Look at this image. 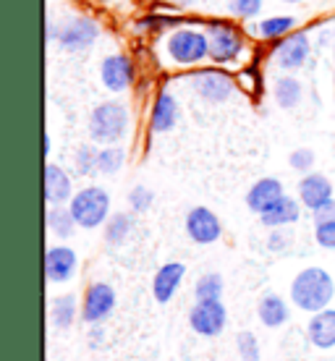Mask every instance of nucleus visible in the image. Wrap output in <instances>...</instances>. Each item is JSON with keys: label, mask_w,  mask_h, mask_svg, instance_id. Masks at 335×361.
Returning a JSON list of instances; mask_svg holds the SVG:
<instances>
[{"label": "nucleus", "mask_w": 335, "mask_h": 361, "mask_svg": "<svg viewBox=\"0 0 335 361\" xmlns=\"http://www.w3.org/2000/svg\"><path fill=\"white\" fill-rule=\"evenodd\" d=\"M264 8V0H226L228 16L238 21H257Z\"/></svg>", "instance_id": "obj_32"}, {"label": "nucleus", "mask_w": 335, "mask_h": 361, "mask_svg": "<svg viewBox=\"0 0 335 361\" xmlns=\"http://www.w3.org/2000/svg\"><path fill=\"white\" fill-rule=\"evenodd\" d=\"M50 154H53V136L50 131H42V157L50 160Z\"/></svg>", "instance_id": "obj_40"}, {"label": "nucleus", "mask_w": 335, "mask_h": 361, "mask_svg": "<svg viewBox=\"0 0 335 361\" xmlns=\"http://www.w3.org/2000/svg\"><path fill=\"white\" fill-rule=\"evenodd\" d=\"M186 24L183 16H173V13H147L134 24L139 35H168L171 29Z\"/></svg>", "instance_id": "obj_27"}, {"label": "nucleus", "mask_w": 335, "mask_h": 361, "mask_svg": "<svg viewBox=\"0 0 335 361\" xmlns=\"http://www.w3.org/2000/svg\"><path fill=\"white\" fill-rule=\"evenodd\" d=\"M73 217L82 231H97L108 223V217L113 215V197L105 186H97V183H90V186H82L76 189L73 199L68 202Z\"/></svg>", "instance_id": "obj_6"}, {"label": "nucleus", "mask_w": 335, "mask_h": 361, "mask_svg": "<svg viewBox=\"0 0 335 361\" xmlns=\"http://www.w3.org/2000/svg\"><path fill=\"white\" fill-rule=\"evenodd\" d=\"M307 341L317 351H333L335 348V307H327L322 312L309 314L307 322Z\"/></svg>", "instance_id": "obj_21"}, {"label": "nucleus", "mask_w": 335, "mask_h": 361, "mask_svg": "<svg viewBox=\"0 0 335 361\" xmlns=\"http://www.w3.org/2000/svg\"><path fill=\"white\" fill-rule=\"evenodd\" d=\"M102 341H105V330H102V325H92L90 327V345L92 348H100Z\"/></svg>", "instance_id": "obj_39"}, {"label": "nucleus", "mask_w": 335, "mask_h": 361, "mask_svg": "<svg viewBox=\"0 0 335 361\" xmlns=\"http://www.w3.org/2000/svg\"><path fill=\"white\" fill-rule=\"evenodd\" d=\"M189 327L200 338H220L228 327V309L223 298L194 301L189 309Z\"/></svg>", "instance_id": "obj_10"}, {"label": "nucleus", "mask_w": 335, "mask_h": 361, "mask_svg": "<svg viewBox=\"0 0 335 361\" xmlns=\"http://www.w3.org/2000/svg\"><path fill=\"white\" fill-rule=\"evenodd\" d=\"M183 233L191 244L197 246H212L223 238V220L218 217L215 209L197 204L191 207L183 217Z\"/></svg>", "instance_id": "obj_12"}, {"label": "nucleus", "mask_w": 335, "mask_h": 361, "mask_svg": "<svg viewBox=\"0 0 335 361\" xmlns=\"http://www.w3.org/2000/svg\"><path fill=\"white\" fill-rule=\"evenodd\" d=\"M301 212H304V204L299 202V197L283 194L270 209H264L262 215H260V223H262L267 231H272V228H288L299 223Z\"/></svg>", "instance_id": "obj_22"}, {"label": "nucleus", "mask_w": 335, "mask_h": 361, "mask_svg": "<svg viewBox=\"0 0 335 361\" xmlns=\"http://www.w3.org/2000/svg\"><path fill=\"white\" fill-rule=\"evenodd\" d=\"M283 194H286V189H283L281 178H275V176H262V178H257L252 186H249V191H246V197H244V204L252 215L260 217L264 209H270Z\"/></svg>", "instance_id": "obj_19"}, {"label": "nucleus", "mask_w": 335, "mask_h": 361, "mask_svg": "<svg viewBox=\"0 0 335 361\" xmlns=\"http://www.w3.org/2000/svg\"><path fill=\"white\" fill-rule=\"evenodd\" d=\"M291 304L304 312V314H315L322 309L333 307L335 301V278L325 267L319 264H309L304 270L293 275L288 286Z\"/></svg>", "instance_id": "obj_2"}, {"label": "nucleus", "mask_w": 335, "mask_h": 361, "mask_svg": "<svg viewBox=\"0 0 335 361\" xmlns=\"http://www.w3.org/2000/svg\"><path fill=\"white\" fill-rule=\"evenodd\" d=\"M312 35L309 29H296L281 42H272L270 47V66L278 68V73H296L309 63L312 58Z\"/></svg>", "instance_id": "obj_8"}, {"label": "nucleus", "mask_w": 335, "mask_h": 361, "mask_svg": "<svg viewBox=\"0 0 335 361\" xmlns=\"http://www.w3.org/2000/svg\"><path fill=\"white\" fill-rule=\"evenodd\" d=\"M257 319L267 330L286 327L291 319V298L281 296L275 290H264L262 296L257 298Z\"/></svg>", "instance_id": "obj_20"}, {"label": "nucleus", "mask_w": 335, "mask_h": 361, "mask_svg": "<svg viewBox=\"0 0 335 361\" xmlns=\"http://www.w3.org/2000/svg\"><path fill=\"white\" fill-rule=\"evenodd\" d=\"M73 194H76V189H73L71 173L66 171L63 165L45 160V168H42V197H45L47 207L68 204L73 199Z\"/></svg>", "instance_id": "obj_16"}, {"label": "nucleus", "mask_w": 335, "mask_h": 361, "mask_svg": "<svg viewBox=\"0 0 335 361\" xmlns=\"http://www.w3.org/2000/svg\"><path fill=\"white\" fill-rule=\"evenodd\" d=\"M281 3H288V6H296V3H304V0H281Z\"/></svg>", "instance_id": "obj_43"}, {"label": "nucleus", "mask_w": 335, "mask_h": 361, "mask_svg": "<svg viewBox=\"0 0 335 361\" xmlns=\"http://www.w3.org/2000/svg\"><path fill=\"white\" fill-rule=\"evenodd\" d=\"M126 147L123 145H108L100 147L97 152V176H105V178H113L118 173L123 171L126 165Z\"/></svg>", "instance_id": "obj_28"}, {"label": "nucleus", "mask_w": 335, "mask_h": 361, "mask_svg": "<svg viewBox=\"0 0 335 361\" xmlns=\"http://www.w3.org/2000/svg\"><path fill=\"white\" fill-rule=\"evenodd\" d=\"M173 3H176V6H181V8H191L197 0H173Z\"/></svg>", "instance_id": "obj_42"}, {"label": "nucleus", "mask_w": 335, "mask_h": 361, "mask_svg": "<svg viewBox=\"0 0 335 361\" xmlns=\"http://www.w3.org/2000/svg\"><path fill=\"white\" fill-rule=\"evenodd\" d=\"M47 319L55 333H68L79 319H82V296L79 293H58L50 298Z\"/></svg>", "instance_id": "obj_18"}, {"label": "nucleus", "mask_w": 335, "mask_h": 361, "mask_svg": "<svg viewBox=\"0 0 335 361\" xmlns=\"http://www.w3.org/2000/svg\"><path fill=\"white\" fill-rule=\"evenodd\" d=\"M249 29H254L257 39H262V42H281L283 37L299 29V18L288 16V13H272V16L257 18L254 27Z\"/></svg>", "instance_id": "obj_24"}, {"label": "nucleus", "mask_w": 335, "mask_h": 361, "mask_svg": "<svg viewBox=\"0 0 335 361\" xmlns=\"http://www.w3.org/2000/svg\"><path fill=\"white\" fill-rule=\"evenodd\" d=\"M315 163H317V154H315L312 147H296V149L288 154V168L301 173V176L309 171H315Z\"/></svg>", "instance_id": "obj_34"}, {"label": "nucleus", "mask_w": 335, "mask_h": 361, "mask_svg": "<svg viewBox=\"0 0 335 361\" xmlns=\"http://www.w3.org/2000/svg\"><path fill=\"white\" fill-rule=\"evenodd\" d=\"M79 272V252L66 241L50 244L45 249V280L50 286H63L71 283Z\"/></svg>", "instance_id": "obj_14"}, {"label": "nucleus", "mask_w": 335, "mask_h": 361, "mask_svg": "<svg viewBox=\"0 0 335 361\" xmlns=\"http://www.w3.org/2000/svg\"><path fill=\"white\" fill-rule=\"evenodd\" d=\"M134 128V118L131 108L121 99H105L100 105H95L87 118V134L90 142L97 147L108 145H123Z\"/></svg>", "instance_id": "obj_3"}, {"label": "nucleus", "mask_w": 335, "mask_h": 361, "mask_svg": "<svg viewBox=\"0 0 335 361\" xmlns=\"http://www.w3.org/2000/svg\"><path fill=\"white\" fill-rule=\"evenodd\" d=\"M134 212L131 209H123V212H113V215L108 217V223L102 226V241H105V246L108 249H121V246H126V241L131 238V233H134Z\"/></svg>", "instance_id": "obj_26"}, {"label": "nucleus", "mask_w": 335, "mask_h": 361, "mask_svg": "<svg viewBox=\"0 0 335 361\" xmlns=\"http://www.w3.org/2000/svg\"><path fill=\"white\" fill-rule=\"evenodd\" d=\"M315 244L325 252H335V220L327 223H315Z\"/></svg>", "instance_id": "obj_35"}, {"label": "nucleus", "mask_w": 335, "mask_h": 361, "mask_svg": "<svg viewBox=\"0 0 335 361\" xmlns=\"http://www.w3.org/2000/svg\"><path fill=\"white\" fill-rule=\"evenodd\" d=\"M45 228L55 241H71L76 231H82L68 204H55L45 209Z\"/></svg>", "instance_id": "obj_25"}, {"label": "nucleus", "mask_w": 335, "mask_h": 361, "mask_svg": "<svg viewBox=\"0 0 335 361\" xmlns=\"http://www.w3.org/2000/svg\"><path fill=\"white\" fill-rule=\"evenodd\" d=\"M186 262H178V259H171L157 267V272L152 275V298L157 304H171L178 288H181L183 278H186Z\"/></svg>", "instance_id": "obj_17"}, {"label": "nucleus", "mask_w": 335, "mask_h": 361, "mask_svg": "<svg viewBox=\"0 0 335 361\" xmlns=\"http://www.w3.org/2000/svg\"><path fill=\"white\" fill-rule=\"evenodd\" d=\"M160 50H163L165 61L173 68H197L205 61H209V37L205 24H181V27L171 29L168 35L160 39Z\"/></svg>", "instance_id": "obj_1"}, {"label": "nucleus", "mask_w": 335, "mask_h": 361, "mask_svg": "<svg viewBox=\"0 0 335 361\" xmlns=\"http://www.w3.org/2000/svg\"><path fill=\"white\" fill-rule=\"evenodd\" d=\"M183 82L189 84L191 92L197 94V99H202L205 105L220 108L233 99V94L238 92V79L233 73L223 68V66H197L189 68V73L183 76Z\"/></svg>", "instance_id": "obj_4"}, {"label": "nucleus", "mask_w": 335, "mask_h": 361, "mask_svg": "<svg viewBox=\"0 0 335 361\" xmlns=\"http://www.w3.org/2000/svg\"><path fill=\"white\" fill-rule=\"evenodd\" d=\"M97 152H100V147L95 145V142L79 145L73 149V173H76L79 178L97 176Z\"/></svg>", "instance_id": "obj_29"}, {"label": "nucleus", "mask_w": 335, "mask_h": 361, "mask_svg": "<svg viewBox=\"0 0 335 361\" xmlns=\"http://www.w3.org/2000/svg\"><path fill=\"white\" fill-rule=\"evenodd\" d=\"M327 220H335V199L327 202L325 207H319L317 212H312V223H327Z\"/></svg>", "instance_id": "obj_37"}, {"label": "nucleus", "mask_w": 335, "mask_h": 361, "mask_svg": "<svg viewBox=\"0 0 335 361\" xmlns=\"http://www.w3.org/2000/svg\"><path fill=\"white\" fill-rule=\"evenodd\" d=\"M126 202H128V209H131L134 215H145L154 204V191L150 189V186H145V183H136L134 189L128 191Z\"/></svg>", "instance_id": "obj_33"}, {"label": "nucleus", "mask_w": 335, "mask_h": 361, "mask_svg": "<svg viewBox=\"0 0 335 361\" xmlns=\"http://www.w3.org/2000/svg\"><path fill=\"white\" fill-rule=\"evenodd\" d=\"M333 63H335V47H333Z\"/></svg>", "instance_id": "obj_45"}, {"label": "nucleus", "mask_w": 335, "mask_h": 361, "mask_svg": "<svg viewBox=\"0 0 335 361\" xmlns=\"http://www.w3.org/2000/svg\"><path fill=\"white\" fill-rule=\"evenodd\" d=\"M205 29L209 37V63L212 66H223V68L236 66L249 50L244 32L226 18H209Z\"/></svg>", "instance_id": "obj_5"}, {"label": "nucleus", "mask_w": 335, "mask_h": 361, "mask_svg": "<svg viewBox=\"0 0 335 361\" xmlns=\"http://www.w3.org/2000/svg\"><path fill=\"white\" fill-rule=\"evenodd\" d=\"M315 45L317 47H335V29L333 27L322 29V32L317 35V39H315Z\"/></svg>", "instance_id": "obj_38"}, {"label": "nucleus", "mask_w": 335, "mask_h": 361, "mask_svg": "<svg viewBox=\"0 0 335 361\" xmlns=\"http://www.w3.org/2000/svg\"><path fill=\"white\" fill-rule=\"evenodd\" d=\"M181 121V105L171 90H157L150 102V116H147V131L152 136L171 134Z\"/></svg>", "instance_id": "obj_13"}, {"label": "nucleus", "mask_w": 335, "mask_h": 361, "mask_svg": "<svg viewBox=\"0 0 335 361\" xmlns=\"http://www.w3.org/2000/svg\"><path fill=\"white\" fill-rule=\"evenodd\" d=\"M136 61L128 53H110L100 61V84L110 94H126L136 84Z\"/></svg>", "instance_id": "obj_11"}, {"label": "nucleus", "mask_w": 335, "mask_h": 361, "mask_svg": "<svg viewBox=\"0 0 335 361\" xmlns=\"http://www.w3.org/2000/svg\"><path fill=\"white\" fill-rule=\"evenodd\" d=\"M296 197H299V202L304 204V209L317 212L319 207H325L327 202L335 199V186L325 173L309 171V173H304L299 178V183H296Z\"/></svg>", "instance_id": "obj_15"}, {"label": "nucleus", "mask_w": 335, "mask_h": 361, "mask_svg": "<svg viewBox=\"0 0 335 361\" xmlns=\"http://www.w3.org/2000/svg\"><path fill=\"white\" fill-rule=\"evenodd\" d=\"M102 27L97 18L87 16V13H71L58 24V35H55V45L61 53L82 55L95 47L100 39Z\"/></svg>", "instance_id": "obj_7"}, {"label": "nucleus", "mask_w": 335, "mask_h": 361, "mask_svg": "<svg viewBox=\"0 0 335 361\" xmlns=\"http://www.w3.org/2000/svg\"><path fill=\"white\" fill-rule=\"evenodd\" d=\"M291 246V235L286 233V228H272L270 233H267V241H264V249L270 254H283L288 252Z\"/></svg>", "instance_id": "obj_36"}, {"label": "nucleus", "mask_w": 335, "mask_h": 361, "mask_svg": "<svg viewBox=\"0 0 335 361\" xmlns=\"http://www.w3.org/2000/svg\"><path fill=\"white\" fill-rule=\"evenodd\" d=\"M236 353L241 361H262V343L252 330H238L236 333Z\"/></svg>", "instance_id": "obj_31"}, {"label": "nucleus", "mask_w": 335, "mask_h": 361, "mask_svg": "<svg viewBox=\"0 0 335 361\" xmlns=\"http://www.w3.org/2000/svg\"><path fill=\"white\" fill-rule=\"evenodd\" d=\"M333 97H335V76H333Z\"/></svg>", "instance_id": "obj_44"}, {"label": "nucleus", "mask_w": 335, "mask_h": 361, "mask_svg": "<svg viewBox=\"0 0 335 361\" xmlns=\"http://www.w3.org/2000/svg\"><path fill=\"white\" fill-rule=\"evenodd\" d=\"M118 307V293L108 280H92L82 296V325H105Z\"/></svg>", "instance_id": "obj_9"}, {"label": "nucleus", "mask_w": 335, "mask_h": 361, "mask_svg": "<svg viewBox=\"0 0 335 361\" xmlns=\"http://www.w3.org/2000/svg\"><path fill=\"white\" fill-rule=\"evenodd\" d=\"M223 293H226V278L215 270L202 272L200 278H197V283H194V301L223 298Z\"/></svg>", "instance_id": "obj_30"}, {"label": "nucleus", "mask_w": 335, "mask_h": 361, "mask_svg": "<svg viewBox=\"0 0 335 361\" xmlns=\"http://www.w3.org/2000/svg\"><path fill=\"white\" fill-rule=\"evenodd\" d=\"M270 94L278 108L291 113V110L299 108L301 99H304V84L296 73H278L270 87Z\"/></svg>", "instance_id": "obj_23"}, {"label": "nucleus", "mask_w": 335, "mask_h": 361, "mask_svg": "<svg viewBox=\"0 0 335 361\" xmlns=\"http://www.w3.org/2000/svg\"><path fill=\"white\" fill-rule=\"evenodd\" d=\"M55 35H58V24H55L53 18H47V42L55 45Z\"/></svg>", "instance_id": "obj_41"}]
</instances>
